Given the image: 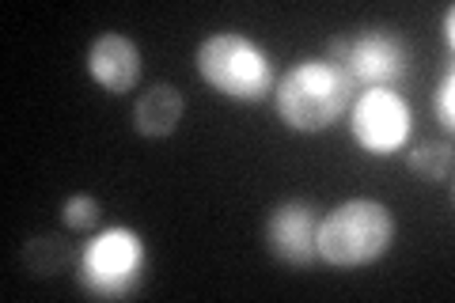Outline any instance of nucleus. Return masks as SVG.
Listing matches in <instances>:
<instances>
[{"mask_svg":"<svg viewBox=\"0 0 455 303\" xmlns=\"http://www.w3.org/2000/svg\"><path fill=\"white\" fill-rule=\"evenodd\" d=\"M23 262L35 277H50V273H61V266L68 262V247H65V239H57V235H42V239L27 243Z\"/></svg>","mask_w":455,"mask_h":303,"instance_id":"9d476101","label":"nucleus"},{"mask_svg":"<svg viewBox=\"0 0 455 303\" xmlns=\"http://www.w3.org/2000/svg\"><path fill=\"white\" fill-rule=\"evenodd\" d=\"M353 84L331 61H304L277 84V114L284 125L300 133H319L346 114L353 99Z\"/></svg>","mask_w":455,"mask_h":303,"instance_id":"f257e3e1","label":"nucleus"},{"mask_svg":"<svg viewBox=\"0 0 455 303\" xmlns=\"http://www.w3.org/2000/svg\"><path fill=\"white\" fill-rule=\"evenodd\" d=\"M140 269V239L114 227V232L99 235L88 254H84V281L103 296H118L133 284Z\"/></svg>","mask_w":455,"mask_h":303,"instance_id":"423d86ee","label":"nucleus"},{"mask_svg":"<svg viewBox=\"0 0 455 303\" xmlns=\"http://www.w3.org/2000/svg\"><path fill=\"white\" fill-rule=\"evenodd\" d=\"M197 72L212 92L228 99H262L269 92V57L243 35H212L197 50Z\"/></svg>","mask_w":455,"mask_h":303,"instance_id":"7ed1b4c3","label":"nucleus"},{"mask_svg":"<svg viewBox=\"0 0 455 303\" xmlns=\"http://www.w3.org/2000/svg\"><path fill=\"white\" fill-rule=\"evenodd\" d=\"M451 27H455V12L448 8V12H444V38H448V46L455 42V31H451Z\"/></svg>","mask_w":455,"mask_h":303,"instance_id":"4468645a","label":"nucleus"},{"mask_svg":"<svg viewBox=\"0 0 455 303\" xmlns=\"http://www.w3.org/2000/svg\"><path fill=\"white\" fill-rule=\"evenodd\" d=\"M99 220V201L88 197V194H76L65 201V224L76 227V232H84V227H92Z\"/></svg>","mask_w":455,"mask_h":303,"instance_id":"f8f14e48","label":"nucleus"},{"mask_svg":"<svg viewBox=\"0 0 455 303\" xmlns=\"http://www.w3.org/2000/svg\"><path fill=\"white\" fill-rule=\"evenodd\" d=\"M353 137L361 148L387 155L395 148H403L410 137V107L395 92L372 88L357 99L353 107Z\"/></svg>","mask_w":455,"mask_h":303,"instance_id":"39448f33","label":"nucleus"},{"mask_svg":"<svg viewBox=\"0 0 455 303\" xmlns=\"http://www.w3.org/2000/svg\"><path fill=\"white\" fill-rule=\"evenodd\" d=\"M88 68L99 88H107L110 95H125L140 76V50L125 35H103L92 42Z\"/></svg>","mask_w":455,"mask_h":303,"instance_id":"6e6552de","label":"nucleus"},{"mask_svg":"<svg viewBox=\"0 0 455 303\" xmlns=\"http://www.w3.org/2000/svg\"><path fill=\"white\" fill-rule=\"evenodd\" d=\"M410 171L425 182H448L451 179V148L448 144H421L410 152Z\"/></svg>","mask_w":455,"mask_h":303,"instance_id":"9b49d317","label":"nucleus"},{"mask_svg":"<svg viewBox=\"0 0 455 303\" xmlns=\"http://www.w3.org/2000/svg\"><path fill=\"white\" fill-rule=\"evenodd\" d=\"M315 212H311L307 205H281L274 216H269V251H274L281 262L289 266H307L311 258H315Z\"/></svg>","mask_w":455,"mask_h":303,"instance_id":"0eeeda50","label":"nucleus"},{"mask_svg":"<svg viewBox=\"0 0 455 303\" xmlns=\"http://www.w3.org/2000/svg\"><path fill=\"white\" fill-rule=\"evenodd\" d=\"M451 92H455V76L448 72V76H444V84H440V88H436V99H433V107H436V114H440V122H444V125H451V118H455Z\"/></svg>","mask_w":455,"mask_h":303,"instance_id":"ddd939ff","label":"nucleus"},{"mask_svg":"<svg viewBox=\"0 0 455 303\" xmlns=\"http://www.w3.org/2000/svg\"><path fill=\"white\" fill-rule=\"evenodd\" d=\"M179 122H182V95H179V88H171V84H156L133 107V125H137V133H145V137L175 133Z\"/></svg>","mask_w":455,"mask_h":303,"instance_id":"1a4fd4ad","label":"nucleus"},{"mask_svg":"<svg viewBox=\"0 0 455 303\" xmlns=\"http://www.w3.org/2000/svg\"><path fill=\"white\" fill-rule=\"evenodd\" d=\"M395 224L387 209L376 201H346L334 212H326V220L319 224L315 251L323 262L338 269H357L387 254Z\"/></svg>","mask_w":455,"mask_h":303,"instance_id":"f03ea898","label":"nucleus"},{"mask_svg":"<svg viewBox=\"0 0 455 303\" xmlns=\"http://www.w3.org/2000/svg\"><path fill=\"white\" fill-rule=\"evenodd\" d=\"M331 65H338L353 84L383 88L406 76V46L387 31H372L361 38H338L331 46Z\"/></svg>","mask_w":455,"mask_h":303,"instance_id":"20e7f679","label":"nucleus"}]
</instances>
